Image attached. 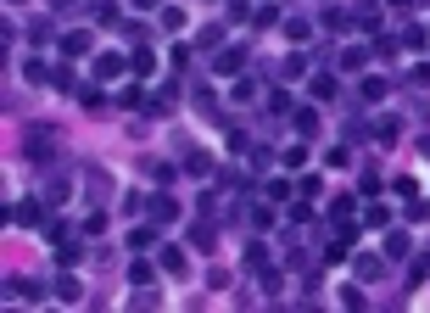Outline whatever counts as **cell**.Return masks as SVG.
Listing matches in <instances>:
<instances>
[{
	"label": "cell",
	"instance_id": "6da1fadb",
	"mask_svg": "<svg viewBox=\"0 0 430 313\" xmlns=\"http://www.w3.org/2000/svg\"><path fill=\"white\" fill-rule=\"evenodd\" d=\"M28 162H51V156H62V140L51 135V129H28Z\"/></svg>",
	"mask_w": 430,
	"mask_h": 313
},
{
	"label": "cell",
	"instance_id": "7a4b0ae2",
	"mask_svg": "<svg viewBox=\"0 0 430 313\" xmlns=\"http://www.w3.org/2000/svg\"><path fill=\"white\" fill-rule=\"evenodd\" d=\"M84 190H90L95 202H101V196H112V173H106V168H84Z\"/></svg>",
	"mask_w": 430,
	"mask_h": 313
},
{
	"label": "cell",
	"instance_id": "3957f363",
	"mask_svg": "<svg viewBox=\"0 0 430 313\" xmlns=\"http://www.w3.org/2000/svg\"><path fill=\"white\" fill-rule=\"evenodd\" d=\"M173 219H179V202L156 190V196H151V224H173Z\"/></svg>",
	"mask_w": 430,
	"mask_h": 313
},
{
	"label": "cell",
	"instance_id": "277c9868",
	"mask_svg": "<svg viewBox=\"0 0 430 313\" xmlns=\"http://www.w3.org/2000/svg\"><path fill=\"white\" fill-rule=\"evenodd\" d=\"M68 190H73V179H68V173H62V179H56V173L45 179V202H56V207H62V202H68Z\"/></svg>",
	"mask_w": 430,
	"mask_h": 313
},
{
	"label": "cell",
	"instance_id": "5b68a950",
	"mask_svg": "<svg viewBox=\"0 0 430 313\" xmlns=\"http://www.w3.org/2000/svg\"><path fill=\"white\" fill-rule=\"evenodd\" d=\"M240 68H246V51H223V56H218V73L223 78H235Z\"/></svg>",
	"mask_w": 430,
	"mask_h": 313
},
{
	"label": "cell",
	"instance_id": "8992f818",
	"mask_svg": "<svg viewBox=\"0 0 430 313\" xmlns=\"http://www.w3.org/2000/svg\"><path fill=\"white\" fill-rule=\"evenodd\" d=\"M341 68H347V73L369 68V45H352V51H341Z\"/></svg>",
	"mask_w": 430,
	"mask_h": 313
},
{
	"label": "cell",
	"instance_id": "52a82bcc",
	"mask_svg": "<svg viewBox=\"0 0 430 313\" xmlns=\"http://www.w3.org/2000/svg\"><path fill=\"white\" fill-rule=\"evenodd\" d=\"M123 68H129L123 56H95V78H118Z\"/></svg>",
	"mask_w": 430,
	"mask_h": 313
},
{
	"label": "cell",
	"instance_id": "ba28073f",
	"mask_svg": "<svg viewBox=\"0 0 430 313\" xmlns=\"http://www.w3.org/2000/svg\"><path fill=\"white\" fill-rule=\"evenodd\" d=\"M307 73V56H302V51H290L285 62H280V78H302Z\"/></svg>",
	"mask_w": 430,
	"mask_h": 313
},
{
	"label": "cell",
	"instance_id": "9c48e42d",
	"mask_svg": "<svg viewBox=\"0 0 430 313\" xmlns=\"http://www.w3.org/2000/svg\"><path fill=\"white\" fill-rule=\"evenodd\" d=\"M363 224H369V230H386V224H391V213H386L380 202H369V207H363Z\"/></svg>",
	"mask_w": 430,
	"mask_h": 313
},
{
	"label": "cell",
	"instance_id": "30bf717a",
	"mask_svg": "<svg viewBox=\"0 0 430 313\" xmlns=\"http://www.w3.org/2000/svg\"><path fill=\"white\" fill-rule=\"evenodd\" d=\"M403 219H408V224H430V202H419V196H414V202L403 207Z\"/></svg>",
	"mask_w": 430,
	"mask_h": 313
},
{
	"label": "cell",
	"instance_id": "8fae6325",
	"mask_svg": "<svg viewBox=\"0 0 430 313\" xmlns=\"http://www.w3.org/2000/svg\"><path fill=\"white\" fill-rule=\"evenodd\" d=\"M425 280H430V252L419 257V263H408V291H414V286H425Z\"/></svg>",
	"mask_w": 430,
	"mask_h": 313
},
{
	"label": "cell",
	"instance_id": "7c38bea8",
	"mask_svg": "<svg viewBox=\"0 0 430 313\" xmlns=\"http://www.w3.org/2000/svg\"><path fill=\"white\" fill-rule=\"evenodd\" d=\"M78 101H84V112H95V118H101V106H106V90H78Z\"/></svg>",
	"mask_w": 430,
	"mask_h": 313
},
{
	"label": "cell",
	"instance_id": "4fadbf2b",
	"mask_svg": "<svg viewBox=\"0 0 430 313\" xmlns=\"http://www.w3.org/2000/svg\"><path fill=\"white\" fill-rule=\"evenodd\" d=\"M296 135L313 140V135H319V112H296Z\"/></svg>",
	"mask_w": 430,
	"mask_h": 313
},
{
	"label": "cell",
	"instance_id": "5bb4252c",
	"mask_svg": "<svg viewBox=\"0 0 430 313\" xmlns=\"http://www.w3.org/2000/svg\"><path fill=\"white\" fill-rule=\"evenodd\" d=\"M246 269H269V246H263V240L246 246Z\"/></svg>",
	"mask_w": 430,
	"mask_h": 313
},
{
	"label": "cell",
	"instance_id": "9a60e30c",
	"mask_svg": "<svg viewBox=\"0 0 430 313\" xmlns=\"http://www.w3.org/2000/svg\"><path fill=\"white\" fill-rule=\"evenodd\" d=\"M62 51H68V56H78V51H90V34H84V28H73L68 39H62Z\"/></svg>",
	"mask_w": 430,
	"mask_h": 313
},
{
	"label": "cell",
	"instance_id": "2e32d148",
	"mask_svg": "<svg viewBox=\"0 0 430 313\" xmlns=\"http://www.w3.org/2000/svg\"><path fill=\"white\" fill-rule=\"evenodd\" d=\"M129 246H135V252H145V246H156V224H145V230H135V235H129Z\"/></svg>",
	"mask_w": 430,
	"mask_h": 313
},
{
	"label": "cell",
	"instance_id": "e0dca14e",
	"mask_svg": "<svg viewBox=\"0 0 430 313\" xmlns=\"http://www.w3.org/2000/svg\"><path fill=\"white\" fill-rule=\"evenodd\" d=\"M95 23L112 28V23H118V0H101V6H95Z\"/></svg>",
	"mask_w": 430,
	"mask_h": 313
},
{
	"label": "cell",
	"instance_id": "ac0fdd59",
	"mask_svg": "<svg viewBox=\"0 0 430 313\" xmlns=\"http://www.w3.org/2000/svg\"><path fill=\"white\" fill-rule=\"evenodd\" d=\"M330 219L347 224V219H352V196H336V202H330Z\"/></svg>",
	"mask_w": 430,
	"mask_h": 313
},
{
	"label": "cell",
	"instance_id": "d6986e66",
	"mask_svg": "<svg viewBox=\"0 0 430 313\" xmlns=\"http://www.w3.org/2000/svg\"><path fill=\"white\" fill-rule=\"evenodd\" d=\"M162 269H168V274H185V252L168 246V252H162Z\"/></svg>",
	"mask_w": 430,
	"mask_h": 313
},
{
	"label": "cell",
	"instance_id": "ffe728a7",
	"mask_svg": "<svg viewBox=\"0 0 430 313\" xmlns=\"http://www.w3.org/2000/svg\"><path fill=\"white\" fill-rule=\"evenodd\" d=\"M386 252H391V257H408V235L391 230V235H386Z\"/></svg>",
	"mask_w": 430,
	"mask_h": 313
},
{
	"label": "cell",
	"instance_id": "44dd1931",
	"mask_svg": "<svg viewBox=\"0 0 430 313\" xmlns=\"http://www.w3.org/2000/svg\"><path fill=\"white\" fill-rule=\"evenodd\" d=\"M290 112V95L285 90H274V95H269V118H285Z\"/></svg>",
	"mask_w": 430,
	"mask_h": 313
},
{
	"label": "cell",
	"instance_id": "7402d4cb",
	"mask_svg": "<svg viewBox=\"0 0 430 313\" xmlns=\"http://www.w3.org/2000/svg\"><path fill=\"white\" fill-rule=\"evenodd\" d=\"M352 269H358V280H380V257H358Z\"/></svg>",
	"mask_w": 430,
	"mask_h": 313
},
{
	"label": "cell",
	"instance_id": "603a6c76",
	"mask_svg": "<svg viewBox=\"0 0 430 313\" xmlns=\"http://www.w3.org/2000/svg\"><path fill=\"white\" fill-rule=\"evenodd\" d=\"M129 280H135V286H151V280H156V269H151V263H145V257H140V263L129 269Z\"/></svg>",
	"mask_w": 430,
	"mask_h": 313
},
{
	"label": "cell",
	"instance_id": "cb8c5ba5",
	"mask_svg": "<svg viewBox=\"0 0 430 313\" xmlns=\"http://www.w3.org/2000/svg\"><path fill=\"white\" fill-rule=\"evenodd\" d=\"M129 68H135V73H156V56H151V51H135V62H129Z\"/></svg>",
	"mask_w": 430,
	"mask_h": 313
},
{
	"label": "cell",
	"instance_id": "d4e9b609",
	"mask_svg": "<svg viewBox=\"0 0 430 313\" xmlns=\"http://www.w3.org/2000/svg\"><path fill=\"white\" fill-rule=\"evenodd\" d=\"M386 90H391V84H386V78H363V101H380V95H386Z\"/></svg>",
	"mask_w": 430,
	"mask_h": 313
},
{
	"label": "cell",
	"instance_id": "484cf974",
	"mask_svg": "<svg viewBox=\"0 0 430 313\" xmlns=\"http://www.w3.org/2000/svg\"><path fill=\"white\" fill-rule=\"evenodd\" d=\"M285 34H290V39H296V45H302V39L313 34V28H307V17H290V23H285Z\"/></svg>",
	"mask_w": 430,
	"mask_h": 313
},
{
	"label": "cell",
	"instance_id": "4316f807",
	"mask_svg": "<svg viewBox=\"0 0 430 313\" xmlns=\"http://www.w3.org/2000/svg\"><path fill=\"white\" fill-rule=\"evenodd\" d=\"M313 95H319V101H330V95H336V78L319 73V78H313Z\"/></svg>",
	"mask_w": 430,
	"mask_h": 313
},
{
	"label": "cell",
	"instance_id": "83f0119b",
	"mask_svg": "<svg viewBox=\"0 0 430 313\" xmlns=\"http://www.w3.org/2000/svg\"><path fill=\"white\" fill-rule=\"evenodd\" d=\"M56 297H62V302H78V280H68V274H62V280H56Z\"/></svg>",
	"mask_w": 430,
	"mask_h": 313
},
{
	"label": "cell",
	"instance_id": "f1b7e54d",
	"mask_svg": "<svg viewBox=\"0 0 430 313\" xmlns=\"http://www.w3.org/2000/svg\"><path fill=\"white\" fill-rule=\"evenodd\" d=\"M162 28H185V11L179 6H162Z\"/></svg>",
	"mask_w": 430,
	"mask_h": 313
},
{
	"label": "cell",
	"instance_id": "f546056e",
	"mask_svg": "<svg viewBox=\"0 0 430 313\" xmlns=\"http://www.w3.org/2000/svg\"><path fill=\"white\" fill-rule=\"evenodd\" d=\"M408 84H419V90H425V84H430V62H419V68H408Z\"/></svg>",
	"mask_w": 430,
	"mask_h": 313
},
{
	"label": "cell",
	"instance_id": "4dcf8cb0",
	"mask_svg": "<svg viewBox=\"0 0 430 313\" xmlns=\"http://www.w3.org/2000/svg\"><path fill=\"white\" fill-rule=\"evenodd\" d=\"M135 6H156V0H135Z\"/></svg>",
	"mask_w": 430,
	"mask_h": 313
},
{
	"label": "cell",
	"instance_id": "1f68e13d",
	"mask_svg": "<svg viewBox=\"0 0 430 313\" xmlns=\"http://www.w3.org/2000/svg\"><path fill=\"white\" fill-rule=\"evenodd\" d=\"M425 123H430V106H425Z\"/></svg>",
	"mask_w": 430,
	"mask_h": 313
},
{
	"label": "cell",
	"instance_id": "d6a6232c",
	"mask_svg": "<svg viewBox=\"0 0 430 313\" xmlns=\"http://www.w3.org/2000/svg\"><path fill=\"white\" fill-rule=\"evenodd\" d=\"M11 6H23V0H11Z\"/></svg>",
	"mask_w": 430,
	"mask_h": 313
}]
</instances>
